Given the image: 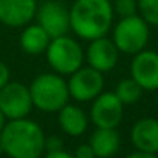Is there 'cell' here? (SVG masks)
Instances as JSON below:
<instances>
[{
    "instance_id": "obj_11",
    "label": "cell",
    "mask_w": 158,
    "mask_h": 158,
    "mask_svg": "<svg viewBox=\"0 0 158 158\" xmlns=\"http://www.w3.org/2000/svg\"><path fill=\"white\" fill-rule=\"evenodd\" d=\"M118 57L120 51L117 49L112 39L106 35L91 40L88 49L85 51V60L88 61V66L97 69L102 74L112 71L117 66Z\"/></svg>"
},
{
    "instance_id": "obj_13",
    "label": "cell",
    "mask_w": 158,
    "mask_h": 158,
    "mask_svg": "<svg viewBox=\"0 0 158 158\" xmlns=\"http://www.w3.org/2000/svg\"><path fill=\"white\" fill-rule=\"evenodd\" d=\"M131 141L140 152L158 154V120L146 117L138 120L131 131Z\"/></svg>"
},
{
    "instance_id": "obj_27",
    "label": "cell",
    "mask_w": 158,
    "mask_h": 158,
    "mask_svg": "<svg viewBox=\"0 0 158 158\" xmlns=\"http://www.w3.org/2000/svg\"><path fill=\"white\" fill-rule=\"evenodd\" d=\"M157 105H158V94H157Z\"/></svg>"
},
{
    "instance_id": "obj_14",
    "label": "cell",
    "mask_w": 158,
    "mask_h": 158,
    "mask_svg": "<svg viewBox=\"0 0 158 158\" xmlns=\"http://www.w3.org/2000/svg\"><path fill=\"white\" fill-rule=\"evenodd\" d=\"M60 129L69 137H80L86 132L89 124V117L77 105L66 103L58 110Z\"/></svg>"
},
{
    "instance_id": "obj_4",
    "label": "cell",
    "mask_w": 158,
    "mask_h": 158,
    "mask_svg": "<svg viewBox=\"0 0 158 158\" xmlns=\"http://www.w3.org/2000/svg\"><path fill=\"white\" fill-rule=\"evenodd\" d=\"M149 37V23L140 14L120 19L112 31V42L115 43L117 49L129 55H135L137 52L146 49Z\"/></svg>"
},
{
    "instance_id": "obj_7",
    "label": "cell",
    "mask_w": 158,
    "mask_h": 158,
    "mask_svg": "<svg viewBox=\"0 0 158 158\" xmlns=\"http://www.w3.org/2000/svg\"><path fill=\"white\" fill-rule=\"evenodd\" d=\"M34 107L29 86H25L20 81H8L0 89V110L6 120L25 118L29 115Z\"/></svg>"
},
{
    "instance_id": "obj_19",
    "label": "cell",
    "mask_w": 158,
    "mask_h": 158,
    "mask_svg": "<svg viewBox=\"0 0 158 158\" xmlns=\"http://www.w3.org/2000/svg\"><path fill=\"white\" fill-rule=\"evenodd\" d=\"M112 6H114V12L120 19L138 14V2L137 0H114Z\"/></svg>"
},
{
    "instance_id": "obj_5",
    "label": "cell",
    "mask_w": 158,
    "mask_h": 158,
    "mask_svg": "<svg viewBox=\"0 0 158 158\" xmlns=\"http://www.w3.org/2000/svg\"><path fill=\"white\" fill-rule=\"evenodd\" d=\"M45 52L49 66L60 75H71L81 68L85 61V51L81 45L68 34L51 39Z\"/></svg>"
},
{
    "instance_id": "obj_1",
    "label": "cell",
    "mask_w": 158,
    "mask_h": 158,
    "mask_svg": "<svg viewBox=\"0 0 158 158\" xmlns=\"http://www.w3.org/2000/svg\"><path fill=\"white\" fill-rule=\"evenodd\" d=\"M114 15L110 0H75L69 9L71 31L86 42L105 37L112 28Z\"/></svg>"
},
{
    "instance_id": "obj_16",
    "label": "cell",
    "mask_w": 158,
    "mask_h": 158,
    "mask_svg": "<svg viewBox=\"0 0 158 158\" xmlns=\"http://www.w3.org/2000/svg\"><path fill=\"white\" fill-rule=\"evenodd\" d=\"M51 42L49 34L39 25H26V28L20 34V48L29 55H39L46 51Z\"/></svg>"
},
{
    "instance_id": "obj_23",
    "label": "cell",
    "mask_w": 158,
    "mask_h": 158,
    "mask_svg": "<svg viewBox=\"0 0 158 158\" xmlns=\"http://www.w3.org/2000/svg\"><path fill=\"white\" fill-rule=\"evenodd\" d=\"M42 158H75V157L71 155L69 152H66L64 149H61V151H55V152H45Z\"/></svg>"
},
{
    "instance_id": "obj_26",
    "label": "cell",
    "mask_w": 158,
    "mask_h": 158,
    "mask_svg": "<svg viewBox=\"0 0 158 158\" xmlns=\"http://www.w3.org/2000/svg\"><path fill=\"white\" fill-rule=\"evenodd\" d=\"M0 155H5V151H3V146H2V143H0Z\"/></svg>"
},
{
    "instance_id": "obj_3",
    "label": "cell",
    "mask_w": 158,
    "mask_h": 158,
    "mask_svg": "<svg viewBox=\"0 0 158 158\" xmlns=\"http://www.w3.org/2000/svg\"><path fill=\"white\" fill-rule=\"evenodd\" d=\"M32 105L42 112H58L69 103L68 81L57 72H45L37 75L29 85Z\"/></svg>"
},
{
    "instance_id": "obj_17",
    "label": "cell",
    "mask_w": 158,
    "mask_h": 158,
    "mask_svg": "<svg viewBox=\"0 0 158 158\" xmlns=\"http://www.w3.org/2000/svg\"><path fill=\"white\" fill-rule=\"evenodd\" d=\"M114 92H115V95L120 98V102L123 105H134V103H137L141 98L143 89L132 77H129V78H123L115 86Z\"/></svg>"
},
{
    "instance_id": "obj_6",
    "label": "cell",
    "mask_w": 158,
    "mask_h": 158,
    "mask_svg": "<svg viewBox=\"0 0 158 158\" xmlns=\"http://www.w3.org/2000/svg\"><path fill=\"white\" fill-rule=\"evenodd\" d=\"M105 78L103 74L91 66H81L69 75L68 89L71 98L78 103L92 102L97 95L103 92Z\"/></svg>"
},
{
    "instance_id": "obj_8",
    "label": "cell",
    "mask_w": 158,
    "mask_h": 158,
    "mask_svg": "<svg viewBox=\"0 0 158 158\" xmlns=\"http://www.w3.org/2000/svg\"><path fill=\"white\" fill-rule=\"evenodd\" d=\"M124 105L115 95V92H102L92 100L89 120L95 127L117 129L123 120Z\"/></svg>"
},
{
    "instance_id": "obj_2",
    "label": "cell",
    "mask_w": 158,
    "mask_h": 158,
    "mask_svg": "<svg viewBox=\"0 0 158 158\" xmlns=\"http://www.w3.org/2000/svg\"><path fill=\"white\" fill-rule=\"evenodd\" d=\"M46 135L39 123L29 118L8 120L0 132V143L9 158H42Z\"/></svg>"
},
{
    "instance_id": "obj_9",
    "label": "cell",
    "mask_w": 158,
    "mask_h": 158,
    "mask_svg": "<svg viewBox=\"0 0 158 158\" xmlns=\"http://www.w3.org/2000/svg\"><path fill=\"white\" fill-rule=\"evenodd\" d=\"M37 23L49 34V37H60L69 32V9L58 0H46L37 6Z\"/></svg>"
},
{
    "instance_id": "obj_24",
    "label": "cell",
    "mask_w": 158,
    "mask_h": 158,
    "mask_svg": "<svg viewBox=\"0 0 158 158\" xmlns=\"http://www.w3.org/2000/svg\"><path fill=\"white\" fill-rule=\"evenodd\" d=\"M124 158H158L157 154H148V152H140V151H135L132 154H129L127 157Z\"/></svg>"
},
{
    "instance_id": "obj_15",
    "label": "cell",
    "mask_w": 158,
    "mask_h": 158,
    "mask_svg": "<svg viewBox=\"0 0 158 158\" xmlns=\"http://www.w3.org/2000/svg\"><path fill=\"white\" fill-rule=\"evenodd\" d=\"M89 144L97 158H112L120 149V135L115 129L95 127L91 134Z\"/></svg>"
},
{
    "instance_id": "obj_20",
    "label": "cell",
    "mask_w": 158,
    "mask_h": 158,
    "mask_svg": "<svg viewBox=\"0 0 158 158\" xmlns=\"http://www.w3.org/2000/svg\"><path fill=\"white\" fill-rule=\"evenodd\" d=\"M63 149V140L57 135L46 137L45 140V152H55V151H61Z\"/></svg>"
},
{
    "instance_id": "obj_12",
    "label": "cell",
    "mask_w": 158,
    "mask_h": 158,
    "mask_svg": "<svg viewBox=\"0 0 158 158\" xmlns=\"http://www.w3.org/2000/svg\"><path fill=\"white\" fill-rule=\"evenodd\" d=\"M37 0H0V23L9 28L29 25L37 12Z\"/></svg>"
},
{
    "instance_id": "obj_21",
    "label": "cell",
    "mask_w": 158,
    "mask_h": 158,
    "mask_svg": "<svg viewBox=\"0 0 158 158\" xmlns=\"http://www.w3.org/2000/svg\"><path fill=\"white\" fill-rule=\"evenodd\" d=\"M74 157L75 158H97L95 157L94 149L91 148V144H89V143H86V144H80V146L75 149Z\"/></svg>"
},
{
    "instance_id": "obj_10",
    "label": "cell",
    "mask_w": 158,
    "mask_h": 158,
    "mask_svg": "<svg viewBox=\"0 0 158 158\" xmlns=\"http://www.w3.org/2000/svg\"><path fill=\"white\" fill-rule=\"evenodd\" d=\"M131 77L143 91H158V52L143 49L131 61Z\"/></svg>"
},
{
    "instance_id": "obj_22",
    "label": "cell",
    "mask_w": 158,
    "mask_h": 158,
    "mask_svg": "<svg viewBox=\"0 0 158 158\" xmlns=\"http://www.w3.org/2000/svg\"><path fill=\"white\" fill-rule=\"evenodd\" d=\"M11 80V72H9V68L6 63L0 61V89Z\"/></svg>"
},
{
    "instance_id": "obj_18",
    "label": "cell",
    "mask_w": 158,
    "mask_h": 158,
    "mask_svg": "<svg viewBox=\"0 0 158 158\" xmlns=\"http://www.w3.org/2000/svg\"><path fill=\"white\" fill-rule=\"evenodd\" d=\"M138 14L149 23V26H158V0H137Z\"/></svg>"
},
{
    "instance_id": "obj_25",
    "label": "cell",
    "mask_w": 158,
    "mask_h": 158,
    "mask_svg": "<svg viewBox=\"0 0 158 158\" xmlns=\"http://www.w3.org/2000/svg\"><path fill=\"white\" fill-rule=\"evenodd\" d=\"M5 124H6V117H5V115H3V112L0 110V132L3 131Z\"/></svg>"
}]
</instances>
